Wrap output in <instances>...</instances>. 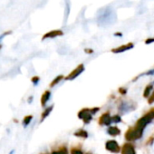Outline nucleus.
Listing matches in <instances>:
<instances>
[{
    "label": "nucleus",
    "instance_id": "obj_1",
    "mask_svg": "<svg viewBox=\"0 0 154 154\" xmlns=\"http://www.w3.org/2000/svg\"><path fill=\"white\" fill-rule=\"evenodd\" d=\"M153 117H154V114H153L152 112L147 113L146 115H144L143 117H141V118L138 121V122H137L135 128L138 129V130L140 131H143V129L147 126L148 123H149V122H151V120H152Z\"/></svg>",
    "mask_w": 154,
    "mask_h": 154
},
{
    "label": "nucleus",
    "instance_id": "obj_2",
    "mask_svg": "<svg viewBox=\"0 0 154 154\" xmlns=\"http://www.w3.org/2000/svg\"><path fill=\"white\" fill-rule=\"evenodd\" d=\"M141 135H142V131H139L138 129H136L134 127V128H130L127 131V132L125 134V138L128 140H135L140 138Z\"/></svg>",
    "mask_w": 154,
    "mask_h": 154
},
{
    "label": "nucleus",
    "instance_id": "obj_3",
    "mask_svg": "<svg viewBox=\"0 0 154 154\" xmlns=\"http://www.w3.org/2000/svg\"><path fill=\"white\" fill-rule=\"evenodd\" d=\"M83 71H84V65H83V64H80L76 69H74V70L66 77L65 79H66V80H72V79L75 78L76 76H78Z\"/></svg>",
    "mask_w": 154,
    "mask_h": 154
},
{
    "label": "nucleus",
    "instance_id": "obj_4",
    "mask_svg": "<svg viewBox=\"0 0 154 154\" xmlns=\"http://www.w3.org/2000/svg\"><path fill=\"white\" fill-rule=\"evenodd\" d=\"M63 35V32L61 31V30H52L46 34H45L43 35V40L45 39H47V38H54V37H57V36H61Z\"/></svg>",
    "mask_w": 154,
    "mask_h": 154
},
{
    "label": "nucleus",
    "instance_id": "obj_5",
    "mask_svg": "<svg viewBox=\"0 0 154 154\" xmlns=\"http://www.w3.org/2000/svg\"><path fill=\"white\" fill-rule=\"evenodd\" d=\"M106 149L112 152H118L120 150V147L115 140H108L106 142Z\"/></svg>",
    "mask_w": 154,
    "mask_h": 154
},
{
    "label": "nucleus",
    "instance_id": "obj_6",
    "mask_svg": "<svg viewBox=\"0 0 154 154\" xmlns=\"http://www.w3.org/2000/svg\"><path fill=\"white\" fill-rule=\"evenodd\" d=\"M122 154H136V153H135V149L133 146L131 144L126 143L123 145L122 149Z\"/></svg>",
    "mask_w": 154,
    "mask_h": 154
},
{
    "label": "nucleus",
    "instance_id": "obj_7",
    "mask_svg": "<svg viewBox=\"0 0 154 154\" xmlns=\"http://www.w3.org/2000/svg\"><path fill=\"white\" fill-rule=\"evenodd\" d=\"M132 47H133V44H132V43H129V44L124 45H122V46H120V47H118V48H114V49H112V51L113 53H122V52L127 51V50H129V49H131V48H132Z\"/></svg>",
    "mask_w": 154,
    "mask_h": 154
},
{
    "label": "nucleus",
    "instance_id": "obj_8",
    "mask_svg": "<svg viewBox=\"0 0 154 154\" xmlns=\"http://www.w3.org/2000/svg\"><path fill=\"white\" fill-rule=\"evenodd\" d=\"M112 122V117L110 116V114L108 112L103 114L100 118V123L101 124H104V125H110Z\"/></svg>",
    "mask_w": 154,
    "mask_h": 154
},
{
    "label": "nucleus",
    "instance_id": "obj_9",
    "mask_svg": "<svg viewBox=\"0 0 154 154\" xmlns=\"http://www.w3.org/2000/svg\"><path fill=\"white\" fill-rule=\"evenodd\" d=\"M50 97H51V93H50V91H45V92L43 94V95H42V97H41V105H42L43 107H45V105L46 104V103L48 102V100L50 99Z\"/></svg>",
    "mask_w": 154,
    "mask_h": 154
},
{
    "label": "nucleus",
    "instance_id": "obj_10",
    "mask_svg": "<svg viewBox=\"0 0 154 154\" xmlns=\"http://www.w3.org/2000/svg\"><path fill=\"white\" fill-rule=\"evenodd\" d=\"M120 129L115 127V126H112V127H110L108 129V133L112 136H116V135H119L120 134Z\"/></svg>",
    "mask_w": 154,
    "mask_h": 154
},
{
    "label": "nucleus",
    "instance_id": "obj_11",
    "mask_svg": "<svg viewBox=\"0 0 154 154\" xmlns=\"http://www.w3.org/2000/svg\"><path fill=\"white\" fill-rule=\"evenodd\" d=\"M52 110H53V106H50V107H48L47 109H45V112L42 113V119H41V122H43L49 114H50V112H52Z\"/></svg>",
    "mask_w": 154,
    "mask_h": 154
},
{
    "label": "nucleus",
    "instance_id": "obj_12",
    "mask_svg": "<svg viewBox=\"0 0 154 154\" xmlns=\"http://www.w3.org/2000/svg\"><path fill=\"white\" fill-rule=\"evenodd\" d=\"M32 119H33V116H32V115H27V116H26V117L24 118V120H23V125H24V127H27V126L30 124Z\"/></svg>",
    "mask_w": 154,
    "mask_h": 154
},
{
    "label": "nucleus",
    "instance_id": "obj_13",
    "mask_svg": "<svg viewBox=\"0 0 154 154\" xmlns=\"http://www.w3.org/2000/svg\"><path fill=\"white\" fill-rule=\"evenodd\" d=\"M152 88H153V86L151 85H148L145 88V91H144V94H143L144 97H149V94H150V92H151Z\"/></svg>",
    "mask_w": 154,
    "mask_h": 154
},
{
    "label": "nucleus",
    "instance_id": "obj_14",
    "mask_svg": "<svg viewBox=\"0 0 154 154\" xmlns=\"http://www.w3.org/2000/svg\"><path fill=\"white\" fill-rule=\"evenodd\" d=\"M63 75H59V76H57L56 78H55V79H54V80L52 83H51L50 86H51V87L54 86V85H57V84H58V83H59V82H60L62 79H63Z\"/></svg>",
    "mask_w": 154,
    "mask_h": 154
},
{
    "label": "nucleus",
    "instance_id": "obj_15",
    "mask_svg": "<svg viewBox=\"0 0 154 154\" xmlns=\"http://www.w3.org/2000/svg\"><path fill=\"white\" fill-rule=\"evenodd\" d=\"M75 136H79V137H83V138H86L88 135H87V132L84 130H81L79 131H77L75 133Z\"/></svg>",
    "mask_w": 154,
    "mask_h": 154
},
{
    "label": "nucleus",
    "instance_id": "obj_16",
    "mask_svg": "<svg viewBox=\"0 0 154 154\" xmlns=\"http://www.w3.org/2000/svg\"><path fill=\"white\" fill-rule=\"evenodd\" d=\"M83 120H84L85 123H89V122H91V120H92V115L88 112V113H86V114L84 116Z\"/></svg>",
    "mask_w": 154,
    "mask_h": 154
},
{
    "label": "nucleus",
    "instance_id": "obj_17",
    "mask_svg": "<svg viewBox=\"0 0 154 154\" xmlns=\"http://www.w3.org/2000/svg\"><path fill=\"white\" fill-rule=\"evenodd\" d=\"M52 154H67V150H66L64 148H63V149H61L60 150L53 151V152H52Z\"/></svg>",
    "mask_w": 154,
    "mask_h": 154
},
{
    "label": "nucleus",
    "instance_id": "obj_18",
    "mask_svg": "<svg viewBox=\"0 0 154 154\" xmlns=\"http://www.w3.org/2000/svg\"><path fill=\"white\" fill-rule=\"evenodd\" d=\"M39 80H40V78L38 76H34L33 78L31 79V81H32V83L35 85H36L37 84H38V82H39Z\"/></svg>",
    "mask_w": 154,
    "mask_h": 154
},
{
    "label": "nucleus",
    "instance_id": "obj_19",
    "mask_svg": "<svg viewBox=\"0 0 154 154\" xmlns=\"http://www.w3.org/2000/svg\"><path fill=\"white\" fill-rule=\"evenodd\" d=\"M10 34H12V31L11 30H9V31H7V32H5V33H3L1 35H0V42H1V40L5 37V36H7V35H10Z\"/></svg>",
    "mask_w": 154,
    "mask_h": 154
},
{
    "label": "nucleus",
    "instance_id": "obj_20",
    "mask_svg": "<svg viewBox=\"0 0 154 154\" xmlns=\"http://www.w3.org/2000/svg\"><path fill=\"white\" fill-rule=\"evenodd\" d=\"M71 153L72 154H83V151L79 149H72Z\"/></svg>",
    "mask_w": 154,
    "mask_h": 154
},
{
    "label": "nucleus",
    "instance_id": "obj_21",
    "mask_svg": "<svg viewBox=\"0 0 154 154\" xmlns=\"http://www.w3.org/2000/svg\"><path fill=\"white\" fill-rule=\"evenodd\" d=\"M112 121L114 122H121V117L118 116V115H115L112 118Z\"/></svg>",
    "mask_w": 154,
    "mask_h": 154
},
{
    "label": "nucleus",
    "instance_id": "obj_22",
    "mask_svg": "<svg viewBox=\"0 0 154 154\" xmlns=\"http://www.w3.org/2000/svg\"><path fill=\"white\" fill-rule=\"evenodd\" d=\"M153 102H154V90H153V93L149 97V103H152Z\"/></svg>",
    "mask_w": 154,
    "mask_h": 154
},
{
    "label": "nucleus",
    "instance_id": "obj_23",
    "mask_svg": "<svg viewBox=\"0 0 154 154\" xmlns=\"http://www.w3.org/2000/svg\"><path fill=\"white\" fill-rule=\"evenodd\" d=\"M98 111H99V108H94V109H92L91 112H92L93 113H94V112H97Z\"/></svg>",
    "mask_w": 154,
    "mask_h": 154
},
{
    "label": "nucleus",
    "instance_id": "obj_24",
    "mask_svg": "<svg viewBox=\"0 0 154 154\" xmlns=\"http://www.w3.org/2000/svg\"><path fill=\"white\" fill-rule=\"evenodd\" d=\"M14 152H15V150L13 149V150H11V151H10L9 153H8V154H14Z\"/></svg>",
    "mask_w": 154,
    "mask_h": 154
},
{
    "label": "nucleus",
    "instance_id": "obj_25",
    "mask_svg": "<svg viewBox=\"0 0 154 154\" xmlns=\"http://www.w3.org/2000/svg\"><path fill=\"white\" fill-rule=\"evenodd\" d=\"M152 112H153V114H154V111H152Z\"/></svg>",
    "mask_w": 154,
    "mask_h": 154
}]
</instances>
